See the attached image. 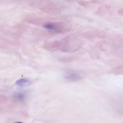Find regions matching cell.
<instances>
[{"instance_id": "obj_1", "label": "cell", "mask_w": 123, "mask_h": 123, "mask_svg": "<svg viewBox=\"0 0 123 123\" xmlns=\"http://www.w3.org/2000/svg\"><path fill=\"white\" fill-rule=\"evenodd\" d=\"M84 76V74L82 72L74 70L68 71L65 75V77L66 79L73 81L79 80L83 79Z\"/></svg>"}, {"instance_id": "obj_2", "label": "cell", "mask_w": 123, "mask_h": 123, "mask_svg": "<svg viewBox=\"0 0 123 123\" xmlns=\"http://www.w3.org/2000/svg\"><path fill=\"white\" fill-rule=\"evenodd\" d=\"M44 27L45 29L56 32L59 33L62 31L61 28L58 27L54 24L48 23L44 25Z\"/></svg>"}, {"instance_id": "obj_3", "label": "cell", "mask_w": 123, "mask_h": 123, "mask_svg": "<svg viewBox=\"0 0 123 123\" xmlns=\"http://www.w3.org/2000/svg\"><path fill=\"white\" fill-rule=\"evenodd\" d=\"M29 83L28 80L25 78H22L17 80L15 83L18 85L23 86Z\"/></svg>"}, {"instance_id": "obj_4", "label": "cell", "mask_w": 123, "mask_h": 123, "mask_svg": "<svg viewBox=\"0 0 123 123\" xmlns=\"http://www.w3.org/2000/svg\"><path fill=\"white\" fill-rule=\"evenodd\" d=\"M14 96L16 99L20 101H23L25 97V94L22 92H17L15 93Z\"/></svg>"}, {"instance_id": "obj_5", "label": "cell", "mask_w": 123, "mask_h": 123, "mask_svg": "<svg viewBox=\"0 0 123 123\" xmlns=\"http://www.w3.org/2000/svg\"><path fill=\"white\" fill-rule=\"evenodd\" d=\"M78 3L80 5L84 6H87L89 3V2H88L82 1H78Z\"/></svg>"}, {"instance_id": "obj_6", "label": "cell", "mask_w": 123, "mask_h": 123, "mask_svg": "<svg viewBox=\"0 0 123 123\" xmlns=\"http://www.w3.org/2000/svg\"><path fill=\"white\" fill-rule=\"evenodd\" d=\"M90 2L92 4H98V1L97 0H91Z\"/></svg>"}, {"instance_id": "obj_7", "label": "cell", "mask_w": 123, "mask_h": 123, "mask_svg": "<svg viewBox=\"0 0 123 123\" xmlns=\"http://www.w3.org/2000/svg\"><path fill=\"white\" fill-rule=\"evenodd\" d=\"M123 8L120 9L118 11V13L121 15H122V16H123Z\"/></svg>"}, {"instance_id": "obj_8", "label": "cell", "mask_w": 123, "mask_h": 123, "mask_svg": "<svg viewBox=\"0 0 123 123\" xmlns=\"http://www.w3.org/2000/svg\"><path fill=\"white\" fill-rule=\"evenodd\" d=\"M105 7L107 9H109L111 8V6L108 5H106L105 6Z\"/></svg>"}]
</instances>
